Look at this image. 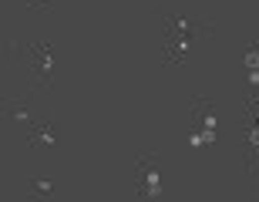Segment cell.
Here are the masks:
<instances>
[{
  "label": "cell",
  "mask_w": 259,
  "mask_h": 202,
  "mask_svg": "<svg viewBox=\"0 0 259 202\" xmlns=\"http://www.w3.org/2000/svg\"><path fill=\"white\" fill-rule=\"evenodd\" d=\"M205 142H215V132H202V135H192V145H205Z\"/></svg>",
  "instance_id": "cell-1"
},
{
  "label": "cell",
  "mask_w": 259,
  "mask_h": 202,
  "mask_svg": "<svg viewBox=\"0 0 259 202\" xmlns=\"http://www.w3.org/2000/svg\"><path fill=\"white\" fill-rule=\"evenodd\" d=\"M246 67H252V71H259V51H249V54H246Z\"/></svg>",
  "instance_id": "cell-2"
},
{
  "label": "cell",
  "mask_w": 259,
  "mask_h": 202,
  "mask_svg": "<svg viewBox=\"0 0 259 202\" xmlns=\"http://www.w3.org/2000/svg\"><path fill=\"white\" fill-rule=\"evenodd\" d=\"M249 142H252V145H259V128H252V132H249Z\"/></svg>",
  "instance_id": "cell-3"
}]
</instances>
